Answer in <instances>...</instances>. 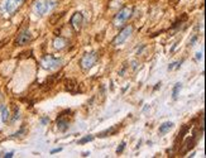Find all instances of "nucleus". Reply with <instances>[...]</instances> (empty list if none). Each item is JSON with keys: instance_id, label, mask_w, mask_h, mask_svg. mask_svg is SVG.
<instances>
[{"instance_id": "f257e3e1", "label": "nucleus", "mask_w": 206, "mask_h": 158, "mask_svg": "<svg viewBox=\"0 0 206 158\" xmlns=\"http://www.w3.org/2000/svg\"><path fill=\"white\" fill-rule=\"evenodd\" d=\"M56 0H46V2H36L33 7V12L37 17H43L56 7Z\"/></svg>"}, {"instance_id": "f03ea898", "label": "nucleus", "mask_w": 206, "mask_h": 158, "mask_svg": "<svg viewBox=\"0 0 206 158\" xmlns=\"http://www.w3.org/2000/svg\"><path fill=\"white\" fill-rule=\"evenodd\" d=\"M99 59V56L96 52H90V53H85L80 61V66L84 71H89L90 69H92L96 62Z\"/></svg>"}, {"instance_id": "7ed1b4c3", "label": "nucleus", "mask_w": 206, "mask_h": 158, "mask_svg": "<svg viewBox=\"0 0 206 158\" xmlns=\"http://www.w3.org/2000/svg\"><path fill=\"white\" fill-rule=\"evenodd\" d=\"M62 63V59L61 58H56L51 54L48 56H44L41 61V66L44 69V70H48V71H53V70H57Z\"/></svg>"}, {"instance_id": "20e7f679", "label": "nucleus", "mask_w": 206, "mask_h": 158, "mask_svg": "<svg viewBox=\"0 0 206 158\" xmlns=\"http://www.w3.org/2000/svg\"><path fill=\"white\" fill-rule=\"evenodd\" d=\"M131 13H133V8H130V7L123 8V9L119 10V13L115 15V18H114V24H115L116 27H120L121 24H124V23L131 17Z\"/></svg>"}, {"instance_id": "39448f33", "label": "nucleus", "mask_w": 206, "mask_h": 158, "mask_svg": "<svg viewBox=\"0 0 206 158\" xmlns=\"http://www.w3.org/2000/svg\"><path fill=\"white\" fill-rule=\"evenodd\" d=\"M131 32H133V28L129 25V27H125L124 29H121L120 32H119V34L114 38V41H113V46H115V47H118V46H120V44H123L129 37H130V34H131Z\"/></svg>"}, {"instance_id": "423d86ee", "label": "nucleus", "mask_w": 206, "mask_h": 158, "mask_svg": "<svg viewBox=\"0 0 206 158\" xmlns=\"http://www.w3.org/2000/svg\"><path fill=\"white\" fill-rule=\"evenodd\" d=\"M23 2H24V0H7V2L4 3V12L8 15L14 14L20 8V5L23 4Z\"/></svg>"}, {"instance_id": "0eeeda50", "label": "nucleus", "mask_w": 206, "mask_h": 158, "mask_svg": "<svg viewBox=\"0 0 206 158\" xmlns=\"http://www.w3.org/2000/svg\"><path fill=\"white\" fill-rule=\"evenodd\" d=\"M30 39H32L30 32H29L28 29H24V30H22L20 33L18 34L17 44H19V46H24V44H27L28 42H30Z\"/></svg>"}, {"instance_id": "6e6552de", "label": "nucleus", "mask_w": 206, "mask_h": 158, "mask_svg": "<svg viewBox=\"0 0 206 158\" xmlns=\"http://www.w3.org/2000/svg\"><path fill=\"white\" fill-rule=\"evenodd\" d=\"M82 22H84V15L82 13L77 12L71 17V25L74 27L75 30H80L82 27Z\"/></svg>"}, {"instance_id": "1a4fd4ad", "label": "nucleus", "mask_w": 206, "mask_h": 158, "mask_svg": "<svg viewBox=\"0 0 206 158\" xmlns=\"http://www.w3.org/2000/svg\"><path fill=\"white\" fill-rule=\"evenodd\" d=\"M68 120L63 116V114H61L59 115V118L57 119V128H58V130L59 132H66L67 129H68Z\"/></svg>"}, {"instance_id": "9d476101", "label": "nucleus", "mask_w": 206, "mask_h": 158, "mask_svg": "<svg viewBox=\"0 0 206 158\" xmlns=\"http://www.w3.org/2000/svg\"><path fill=\"white\" fill-rule=\"evenodd\" d=\"M173 128V123L172 121H164L162 125H159V129H158V132H159V134H166V133H168L171 129Z\"/></svg>"}, {"instance_id": "9b49d317", "label": "nucleus", "mask_w": 206, "mask_h": 158, "mask_svg": "<svg viewBox=\"0 0 206 158\" xmlns=\"http://www.w3.org/2000/svg\"><path fill=\"white\" fill-rule=\"evenodd\" d=\"M66 46H67V41H66L64 38H62V37L54 38V41H53V47H54L56 49H62V48H64Z\"/></svg>"}, {"instance_id": "f8f14e48", "label": "nucleus", "mask_w": 206, "mask_h": 158, "mask_svg": "<svg viewBox=\"0 0 206 158\" xmlns=\"http://www.w3.org/2000/svg\"><path fill=\"white\" fill-rule=\"evenodd\" d=\"M0 110H2V120H3L4 123H7L8 119H9V115H10L8 108L4 106V105H0Z\"/></svg>"}, {"instance_id": "ddd939ff", "label": "nucleus", "mask_w": 206, "mask_h": 158, "mask_svg": "<svg viewBox=\"0 0 206 158\" xmlns=\"http://www.w3.org/2000/svg\"><path fill=\"white\" fill-rule=\"evenodd\" d=\"M181 89H182V84H181V82H177V84L175 85L173 90H172V98H173V100H176V99L178 98V94H180Z\"/></svg>"}, {"instance_id": "4468645a", "label": "nucleus", "mask_w": 206, "mask_h": 158, "mask_svg": "<svg viewBox=\"0 0 206 158\" xmlns=\"http://www.w3.org/2000/svg\"><path fill=\"white\" fill-rule=\"evenodd\" d=\"M116 130H118V128L116 126H113L111 129H106L105 132H101L100 134H99V137H108V135H111V134H114V133H116Z\"/></svg>"}, {"instance_id": "2eb2a0df", "label": "nucleus", "mask_w": 206, "mask_h": 158, "mask_svg": "<svg viewBox=\"0 0 206 158\" xmlns=\"http://www.w3.org/2000/svg\"><path fill=\"white\" fill-rule=\"evenodd\" d=\"M94 140V135H86L82 139L79 140V144H85V143H89V142H92Z\"/></svg>"}, {"instance_id": "dca6fc26", "label": "nucleus", "mask_w": 206, "mask_h": 158, "mask_svg": "<svg viewBox=\"0 0 206 158\" xmlns=\"http://www.w3.org/2000/svg\"><path fill=\"white\" fill-rule=\"evenodd\" d=\"M180 66H181V62H175V63H172V65L168 66V70L171 71V70H173V69H178Z\"/></svg>"}, {"instance_id": "f3484780", "label": "nucleus", "mask_w": 206, "mask_h": 158, "mask_svg": "<svg viewBox=\"0 0 206 158\" xmlns=\"http://www.w3.org/2000/svg\"><path fill=\"white\" fill-rule=\"evenodd\" d=\"M124 148H125V142H121V143H120V145L116 148V153H118V154H120V153L124 150Z\"/></svg>"}, {"instance_id": "a211bd4d", "label": "nucleus", "mask_w": 206, "mask_h": 158, "mask_svg": "<svg viewBox=\"0 0 206 158\" xmlns=\"http://www.w3.org/2000/svg\"><path fill=\"white\" fill-rule=\"evenodd\" d=\"M62 150V148L59 147V148H56V149H52L51 150V154H54V153H58V152H61Z\"/></svg>"}, {"instance_id": "6ab92c4d", "label": "nucleus", "mask_w": 206, "mask_h": 158, "mask_svg": "<svg viewBox=\"0 0 206 158\" xmlns=\"http://www.w3.org/2000/svg\"><path fill=\"white\" fill-rule=\"evenodd\" d=\"M13 154H14V152H9V153H7L4 157H7V158H12V157H13Z\"/></svg>"}, {"instance_id": "aec40b11", "label": "nucleus", "mask_w": 206, "mask_h": 158, "mask_svg": "<svg viewBox=\"0 0 206 158\" xmlns=\"http://www.w3.org/2000/svg\"><path fill=\"white\" fill-rule=\"evenodd\" d=\"M201 54H202L201 52H197V53H196V58H197V59H201V58H202V56H201Z\"/></svg>"}, {"instance_id": "412c9836", "label": "nucleus", "mask_w": 206, "mask_h": 158, "mask_svg": "<svg viewBox=\"0 0 206 158\" xmlns=\"http://www.w3.org/2000/svg\"><path fill=\"white\" fill-rule=\"evenodd\" d=\"M48 121V118H44V119H42V124H46Z\"/></svg>"}]
</instances>
